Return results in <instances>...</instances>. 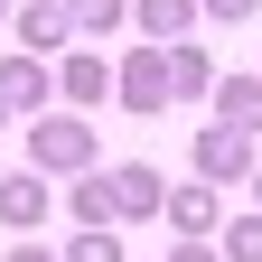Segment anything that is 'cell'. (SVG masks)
I'll list each match as a JSON object with an SVG mask.
<instances>
[{"label": "cell", "instance_id": "6da1fadb", "mask_svg": "<svg viewBox=\"0 0 262 262\" xmlns=\"http://www.w3.org/2000/svg\"><path fill=\"white\" fill-rule=\"evenodd\" d=\"M28 169H47V178L103 169V131H94L84 113H38V122H28Z\"/></svg>", "mask_w": 262, "mask_h": 262}, {"label": "cell", "instance_id": "7a4b0ae2", "mask_svg": "<svg viewBox=\"0 0 262 262\" xmlns=\"http://www.w3.org/2000/svg\"><path fill=\"white\" fill-rule=\"evenodd\" d=\"M187 159H196V178H206V187H253V169H262V150H253L244 122H206V131L187 141Z\"/></svg>", "mask_w": 262, "mask_h": 262}, {"label": "cell", "instance_id": "3957f363", "mask_svg": "<svg viewBox=\"0 0 262 262\" xmlns=\"http://www.w3.org/2000/svg\"><path fill=\"white\" fill-rule=\"evenodd\" d=\"M113 103H122V113H159V103H178L169 47H141V56H122V66H113Z\"/></svg>", "mask_w": 262, "mask_h": 262}, {"label": "cell", "instance_id": "277c9868", "mask_svg": "<svg viewBox=\"0 0 262 262\" xmlns=\"http://www.w3.org/2000/svg\"><path fill=\"white\" fill-rule=\"evenodd\" d=\"M47 94H56L47 56H0V103H10V113H28V122H38V113H47Z\"/></svg>", "mask_w": 262, "mask_h": 262}, {"label": "cell", "instance_id": "5b68a950", "mask_svg": "<svg viewBox=\"0 0 262 262\" xmlns=\"http://www.w3.org/2000/svg\"><path fill=\"white\" fill-rule=\"evenodd\" d=\"M0 225L10 234H38L47 225V169H10L0 178Z\"/></svg>", "mask_w": 262, "mask_h": 262}, {"label": "cell", "instance_id": "8992f818", "mask_svg": "<svg viewBox=\"0 0 262 262\" xmlns=\"http://www.w3.org/2000/svg\"><path fill=\"white\" fill-rule=\"evenodd\" d=\"M169 225H178L187 244H215V234H225V206H215V187H206V178L169 187Z\"/></svg>", "mask_w": 262, "mask_h": 262}, {"label": "cell", "instance_id": "52a82bcc", "mask_svg": "<svg viewBox=\"0 0 262 262\" xmlns=\"http://www.w3.org/2000/svg\"><path fill=\"white\" fill-rule=\"evenodd\" d=\"M113 187H122V225H141V215H169V178H159L150 159H122V169H113Z\"/></svg>", "mask_w": 262, "mask_h": 262}, {"label": "cell", "instance_id": "ba28073f", "mask_svg": "<svg viewBox=\"0 0 262 262\" xmlns=\"http://www.w3.org/2000/svg\"><path fill=\"white\" fill-rule=\"evenodd\" d=\"M10 28H19V47H28V56H56L66 38H75V10H66V0H28Z\"/></svg>", "mask_w": 262, "mask_h": 262}, {"label": "cell", "instance_id": "9c48e42d", "mask_svg": "<svg viewBox=\"0 0 262 262\" xmlns=\"http://www.w3.org/2000/svg\"><path fill=\"white\" fill-rule=\"evenodd\" d=\"M66 215H75V225H122V187H113V169H84L75 187H66Z\"/></svg>", "mask_w": 262, "mask_h": 262}, {"label": "cell", "instance_id": "30bf717a", "mask_svg": "<svg viewBox=\"0 0 262 262\" xmlns=\"http://www.w3.org/2000/svg\"><path fill=\"white\" fill-rule=\"evenodd\" d=\"M131 19H141V38H159V47H178L196 19H206V0H131Z\"/></svg>", "mask_w": 262, "mask_h": 262}, {"label": "cell", "instance_id": "8fae6325", "mask_svg": "<svg viewBox=\"0 0 262 262\" xmlns=\"http://www.w3.org/2000/svg\"><path fill=\"white\" fill-rule=\"evenodd\" d=\"M169 75H178V103H215V56L196 47V38L169 47Z\"/></svg>", "mask_w": 262, "mask_h": 262}, {"label": "cell", "instance_id": "7c38bea8", "mask_svg": "<svg viewBox=\"0 0 262 262\" xmlns=\"http://www.w3.org/2000/svg\"><path fill=\"white\" fill-rule=\"evenodd\" d=\"M215 122L262 131V75H215Z\"/></svg>", "mask_w": 262, "mask_h": 262}, {"label": "cell", "instance_id": "4fadbf2b", "mask_svg": "<svg viewBox=\"0 0 262 262\" xmlns=\"http://www.w3.org/2000/svg\"><path fill=\"white\" fill-rule=\"evenodd\" d=\"M56 84H66V103H103V94H113V66H103V56H66Z\"/></svg>", "mask_w": 262, "mask_h": 262}, {"label": "cell", "instance_id": "5bb4252c", "mask_svg": "<svg viewBox=\"0 0 262 262\" xmlns=\"http://www.w3.org/2000/svg\"><path fill=\"white\" fill-rule=\"evenodd\" d=\"M66 10H75V38H113L131 19V0H66Z\"/></svg>", "mask_w": 262, "mask_h": 262}, {"label": "cell", "instance_id": "9a60e30c", "mask_svg": "<svg viewBox=\"0 0 262 262\" xmlns=\"http://www.w3.org/2000/svg\"><path fill=\"white\" fill-rule=\"evenodd\" d=\"M66 262H122V234H113V225H75Z\"/></svg>", "mask_w": 262, "mask_h": 262}, {"label": "cell", "instance_id": "2e32d148", "mask_svg": "<svg viewBox=\"0 0 262 262\" xmlns=\"http://www.w3.org/2000/svg\"><path fill=\"white\" fill-rule=\"evenodd\" d=\"M225 262H262V215H225Z\"/></svg>", "mask_w": 262, "mask_h": 262}, {"label": "cell", "instance_id": "e0dca14e", "mask_svg": "<svg viewBox=\"0 0 262 262\" xmlns=\"http://www.w3.org/2000/svg\"><path fill=\"white\" fill-rule=\"evenodd\" d=\"M253 10H262V0H206V19H215V28H234V19H253Z\"/></svg>", "mask_w": 262, "mask_h": 262}, {"label": "cell", "instance_id": "ac0fdd59", "mask_svg": "<svg viewBox=\"0 0 262 262\" xmlns=\"http://www.w3.org/2000/svg\"><path fill=\"white\" fill-rule=\"evenodd\" d=\"M169 262H225V244H187V234H178V244H169Z\"/></svg>", "mask_w": 262, "mask_h": 262}, {"label": "cell", "instance_id": "d6986e66", "mask_svg": "<svg viewBox=\"0 0 262 262\" xmlns=\"http://www.w3.org/2000/svg\"><path fill=\"white\" fill-rule=\"evenodd\" d=\"M10 262H66V253H47V244H28V234H19V253H10Z\"/></svg>", "mask_w": 262, "mask_h": 262}, {"label": "cell", "instance_id": "ffe728a7", "mask_svg": "<svg viewBox=\"0 0 262 262\" xmlns=\"http://www.w3.org/2000/svg\"><path fill=\"white\" fill-rule=\"evenodd\" d=\"M10 19H19V0H0V28H10Z\"/></svg>", "mask_w": 262, "mask_h": 262}, {"label": "cell", "instance_id": "44dd1931", "mask_svg": "<svg viewBox=\"0 0 262 262\" xmlns=\"http://www.w3.org/2000/svg\"><path fill=\"white\" fill-rule=\"evenodd\" d=\"M10 122H19V113H10V103H0V131H10Z\"/></svg>", "mask_w": 262, "mask_h": 262}, {"label": "cell", "instance_id": "7402d4cb", "mask_svg": "<svg viewBox=\"0 0 262 262\" xmlns=\"http://www.w3.org/2000/svg\"><path fill=\"white\" fill-rule=\"evenodd\" d=\"M253 196H262V169H253Z\"/></svg>", "mask_w": 262, "mask_h": 262}]
</instances>
